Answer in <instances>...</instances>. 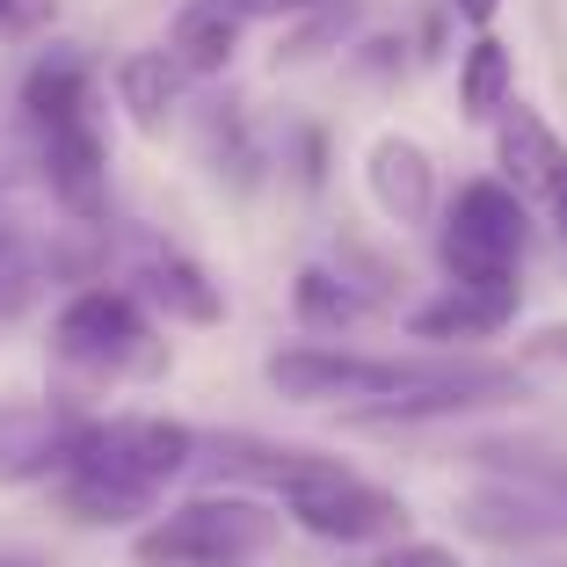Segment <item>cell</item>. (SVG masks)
Segmentation results:
<instances>
[{"label": "cell", "instance_id": "5bb4252c", "mask_svg": "<svg viewBox=\"0 0 567 567\" xmlns=\"http://www.w3.org/2000/svg\"><path fill=\"white\" fill-rule=\"evenodd\" d=\"M87 95H95V73H87L81 51L51 44L30 73H22V117L37 132H59V124H81L87 117Z\"/></svg>", "mask_w": 567, "mask_h": 567}, {"label": "cell", "instance_id": "ac0fdd59", "mask_svg": "<svg viewBox=\"0 0 567 567\" xmlns=\"http://www.w3.org/2000/svg\"><path fill=\"white\" fill-rule=\"evenodd\" d=\"M299 320L320 334H342V328H364L371 313H379V299H364L350 277H334V269H299Z\"/></svg>", "mask_w": 567, "mask_h": 567}, {"label": "cell", "instance_id": "8992f818", "mask_svg": "<svg viewBox=\"0 0 567 567\" xmlns=\"http://www.w3.org/2000/svg\"><path fill=\"white\" fill-rule=\"evenodd\" d=\"M284 509H291V524L313 538H328V546H371V538H393L408 524V509L385 487L357 481L350 466L328 473V481L299 487V495H284Z\"/></svg>", "mask_w": 567, "mask_h": 567}, {"label": "cell", "instance_id": "e0dca14e", "mask_svg": "<svg viewBox=\"0 0 567 567\" xmlns=\"http://www.w3.org/2000/svg\"><path fill=\"white\" fill-rule=\"evenodd\" d=\"M59 502H66L73 524H132V517H146V509H153L146 487H124V481L87 473V466H66V473H59Z\"/></svg>", "mask_w": 567, "mask_h": 567}, {"label": "cell", "instance_id": "9c48e42d", "mask_svg": "<svg viewBox=\"0 0 567 567\" xmlns=\"http://www.w3.org/2000/svg\"><path fill=\"white\" fill-rule=\"evenodd\" d=\"M44 138V183L51 197L66 204L81 226H102L110 218V167H102V138L95 124H59V132H37Z\"/></svg>", "mask_w": 567, "mask_h": 567}, {"label": "cell", "instance_id": "3957f363", "mask_svg": "<svg viewBox=\"0 0 567 567\" xmlns=\"http://www.w3.org/2000/svg\"><path fill=\"white\" fill-rule=\"evenodd\" d=\"M51 350L87 379H161L167 371V342H153L132 291H110V284L73 291L59 328H51Z\"/></svg>", "mask_w": 567, "mask_h": 567}, {"label": "cell", "instance_id": "52a82bcc", "mask_svg": "<svg viewBox=\"0 0 567 567\" xmlns=\"http://www.w3.org/2000/svg\"><path fill=\"white\" fill-rule=\"evenodd\" d=\"M87 415L51 401H0V487H30V481H59L81 451Z\"/></svg>", "mask_w": 567, "mask_h": 567}, {"label": "cell", "instance_id": "4fadbf2b", "mask_svg": "<svg viewBox=\"0 0 567 567\" xmlns=\"http://www.w3.org/2000/svg\"><path fill=\"white\" fill-rule=\"evenodd\" d=\"M364 183H371V204H379L393 226H430V212H436V167H430V153H422L415 138L385 132L379 146H371V161H364Z\"/></svg>", "mask_w": 567, "mask_h": 567}, {"label": "cell", "instance_id": "d6986e66", "mask_svg": "<svg viewBox=\"0 0 567 567\" xmlns=\"http://www.w3.org/2000/svg\"><path fill=\"white\" fill-rule=\"evenodd\" d=\"M517 102V73H509V51L495 44V37H481V44L466 51V66H458V110H466L473 124L502 117Z\"/></svg>", "mask_w": 567, "mask_h": 567}, {"label": "cell", "instance_id": "4316f807", "mask_svg": "<svg viewBox=\"0 0 567 567\" xmlns=\"http://www.w3.org/2000/svg\"><path fill=\"white\" fill-rule=\"evenodd\" d=\"M553 218H560V240H567V183H560V197H553Z\"/></svg>", "mask_w": 567, "mask_h": 567}, {"label": "cell", "instance_id": "ffe728a7", "mask_svg": "<svg viewBox=\"0 0 567 567\" xmlns=\"http://www.w3.org/2000/svg\"><path fill=\"white\" fill-rule=\"evenodd\" d=\"M342 30H350V8H342V0H328V8H313V22H306V30L284 37V59H291V66H306V59H320V51H328Z\"/></svg>", "mask_w": 567, "mask_h": 567}, {"label": "cell", "instance_id": "5b68a950", "mask_svg": "<svg viewBox=\"0 0 567 567\" xmlns=\"http://www.w3.org/2000/svg\"><path fill=\"white\" fill-rule=\"evenodd\" d=\"M532 240V212L509 183H466L444 212V269L458 277H517V255Z\"/></svg>", "mask_w": 567, "mask_h": 567}, {"label": "cell", "instance_id": "44dd1931", "mask_svg": "<svg viewBox=\"0 0 567 567\" xmlns=\"http://www.w3.org/2000/svg\"><path fill=\"white\" fill-rule=\"evenodd\" d=\"M379 567H458V553L436 546V538H408V546H393Z\"/></svg>", "mask_w": 567, "mask_h": 567}, {"label": "cell", "instance_id": "8fae6325", "mask_svg": "<svg viewBox=\"0 0 567 567\" xmlns=\"http://www.w3.org/2000/svg\"><path fill=\"white\" fill-rule=\"evenodd\" d=\"M458 524L487 546H538V538H560L567 532V509L546 495V487H487V495L458 502Z\"/></svg>", "mask_w": 567, "mask_h": 567}, {"label": "cell", "instance_id": "f546056e", "mask_svg": "<svg viewBox=\"0 0 567 567\" xmlns=\"http://www.w3.org/2000/svg\"><path fill=\"white\" fill-rule=\"evenodd\" d=\"M553 567H567V560H553Z\"/></svg>", "mask_w": 567, "mask_h": 567}, {"label": "cell", "instance_id": "30bf717a", "mask_svg": "<svg viewBox=\"0 0 567 567\" xmlns=\"http://www.w3.org/2000/svg\"><path fill=\"white\" fill-rule=\"evenodd\" d=\"M132 284H138V299H153L175 328H218V320H226V291H218L183 248H153L146 240L138 262H132Z\"/></svg>", "mask_w": 567, "mask_h": 567}, {"label": "cell", "instance_id": "7c38bea8", "mask_svg": "<svg viewBox=\"0 0 567 567\" xmlns=\"http://www.w3.org/2000/svg\"><path fill=\"white\" fill-rule=\"evenodd\" d=\"M502 183L517 189L524 204H546V212H553V197H560V183H567V146L546 132L538 110H524V102L502 110Z\"/></svg>", "mask_w": 567, "mask_h": 567}, {"label": "cell", "instance_id": "7a4b0ae2", "mask_svg": "<svg viewBox=\"0 0 567 567\" xmlns=\"http://www.w3.org/2000/svg\"><path fill=\"white\" fill-rule=\"evenodd\" d=\"M284 524L269 517L262 502H240V495H197L183 509L153 517L146 532L132 538L138 567H234L255 560V553L277 546Z\"/></svg>", "mask_w": 567, "mask_h": 567}, {"label": "cell", "instance_id": "f1b7e54d", "mask_svg": "<svg viewBox=\"0 0 567 567\" xmlns=\"http://www.w3.org/2000/svg\"><path fill=\"white\" fill-rule=\"evenodd\" d=\"M234 567H248V560H234Z\"/></svg>", "mask_w": 567, "mask_h": 567}, {"label": "cell", "instance_id": "d4e9b609", "mask_svg": "<svg viewBox=\"0 0 567 567\" xmlns=\"http://www.w3.org/2000/svg\"><path fill=\"white\" fill-rule=\"evenodd\" d=\"M495 8H502V0H458V16H466L473 30H487V22H495Z\"/></svg>", "mask_w": 567, "mask_h": 567}, {"label": "cell", "instance_id": "6da1fadb", "mask_svg": "<svg viewBox=\"0 0 567 567\" xmlns=\"http://www.w3.org/2000/svg\"><path fill=\"white\" fill-rule=\"evenodd\" d=\"M262 379L299 408H350L357 422H430L466 408L524 401V379L481 357H357L328 342H299L262 364Z\"/></svg>", "mask_w": 567, "mask_h": 567}, {"label": "cell", "instance_id": "cb8c5ba5", "mask_svg": "<svg viewBox=\"0 0 567 567\" xmlns=\"http://www.w3.org/2000/svg\"><path fill=\"white\" fill-rule=\"evenodd\" d=\"M524 481H532V487H546V495H553V502L567 509V466H532Z\"/></svg>", "mask_w": 567, "mask_h": 567}, {"label": "cell", "instance_id": "83f0119b", "mask_svg": "<svg viewBox=\"0 0 567 567\" xmlns=\"http://www.w3.org/2000/svg\"><path fill=\"white\" fill-rule=\"evenodd\" d=\"M0 567H44V560H30V553H0Z\"/></svg>", "mask_w": 567, "mask_h": 567}, {"label": "cell", "instance_id": "484cf974", "mask_svg": "<svg viewBox=\"0 0 567 567\" xmlns=\"http://www.w3.org/2000/svg\"><path fill=\"white\" fill-rule=\"evenodd\" d=\"M22 22H30V8L22 0H0V30H22Z\"/></svg>", "mask_w": 567, "mask_h": 567}, {"label": "cell", "instance_id": "603a6c76", "mask_svg": "<svg viewBox=\"0 0 567 567\" xmlns=\"http://www.w3.org/2000/svg\"><path fill=\"white\" fill-rule=\"evenodd\" d=\"M234 8H240V16H313V8H328V0H234Z\"/></svg>", "mask_w": 567, "mask_h": 567}, {"label": "cell", "instance_id": "ba28073f", "mask_svg": "<svg viewBox=\"0 0 567 567\" xmlns=\"http://www.w3.org/2000/svg\"><path fill=\"white\" fill-rule=\"evenodd\" d=\"M517 277H458L436 306H422L408 328L422 334V342H487V334H502L509 320H517Z\"/></svg>", "mask_w": 567, "mask_h": 567}, {"label": "cell", "instance_id": "277c9868", "mask_svg": "<svg viewBox=\"0 0 567 567\" xmlns=\"http://www.w3.org/2000/svg\"><path fill=\"white\" fill-rule=\"evenodd\" d=\"M197 444H204V436L189 430V422H167V415H110V422H87V430H81L73 466L110 473V481H124V487L161 495L175 473L197 466Z\"/></svg>", "mask_w": 567, "mask_h": 567}, {"label": "cell", "instance_id": "9a60e30c", "mask_svg": "<svg viewBox=\"0 0 567 567\" xmlns=\"http://www.w3.org/2000/svg\"><path fill=\"white\" fill-rule=\"evenodd\" d=\"M240 30H248V16H240L234 0H189L183 16H175L167 59H175L183 73H197V81H212V73H226V66H234Z\"/></svg>", "mask_w": 567, "mask_h": 567}, {"label": "cell", "instance_id": "7402d4cb", "mask_svg": "<svg viewBox=\"0 0 567 567\" xmlns=\"http://www.w3.org/2000/svg\"><path fill=\"white\" fill-rule=\"evenodd\" d=\"M524 364H567V328H538L524 342Z\"/></svg>", "mask_w": 567, "mask_h": 567}, {"label": "cell", "instance_id": "2e32d148", "mask_svg": "<svg viewBox=\"0 0 567 567\" xmlns=\"http://www.w3.org/2000/svg\"><path fill=\"white\" fill-rule=\"evenodd\" d=\"M175 95H183V66L167 59V51H132L117 66V102L132 110L138 132H161L167 110H175Z\"/></svg>", "mask_w": 567, "mask_h": 567}]
</instances>
